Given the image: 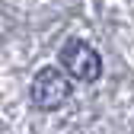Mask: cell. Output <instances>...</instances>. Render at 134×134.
I'll return each mask as SVG.
<instances>
[{"mask_svg": "<svg viewBox=\"0 0 134 134\" xmlns=\"http://www.w3.org/2000/svg\"><path fill=\"white\" fill-rule=\"evenodd\" d=\"M70 96V74L61 70V67H42L32 80V102L42 112L61 109Z\"/></svg>", "mask_w": 134, "mask_h": 134, "instance_id": "obj_1", "label": "cell"}, {"mask_svg": "<svg viewBox=\"0 0 134 134\" xmlns=\"http://www.w3.org/2000/svg\"><path fill=\"white\" fill-rule=\"evenodd\" d=\"M61 64H64V70L70 74L74 80H83V83H90V80H96L99 74H102L99 54L93 51L86 42H80V38H70L61 48Z\"/></svg>", "mask_w": 134, "mask_h": 134, "instance_id": "obj_2", "label": "cell"}]
</instances>
